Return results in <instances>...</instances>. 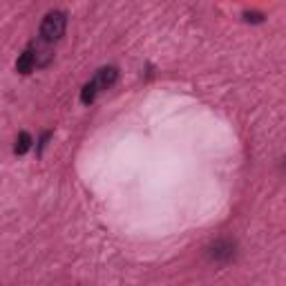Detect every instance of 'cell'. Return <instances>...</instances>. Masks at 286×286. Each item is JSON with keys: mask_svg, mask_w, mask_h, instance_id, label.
Returning <instances> with one entry per match:
<instances>
[{"mask_svg": "<svg viewBox=\"0 0 286 286\" xmlns=\"http://www.w3.org/2000/svg\"><path fill=\"white\" fill-rule=\"evenodd\" d=\"M65 27H67V14L61 12V9H54L43 18L40 23V40L43 43H56L63 38L65 34Z\"/></svg>", "mask_w": 286, "mask_h": 286, "instance_id": "cell-2", "label": "cell"}, {"mask_svg": "<svg viewBox=\"0 0 286 286\" xmlns=\"http://www.w3.org/2000/svg\"><path fill=\"white\" fill-rule=\"evenodd\" d=\"M246 16V20H248V23H262V20H264V16L262 14H244Z\"/></svg>", "mask_w": 286, "mask_h": 286, "instance_id": "cell-6", "label": "cell"}, {"mask_svg": "<svg viewBox=\"0 0 286 286\" xmlns=\"http://www.w3.org/2000/svg\"><path fill=\"white\" fill-rule=\"evenodd\" d=\"M50 137H52V132H45V134H43V137H40V143H38V152H43V148H45V145H47V141H50Z\"/></svg>", "mask_w": 286, "mask_h": 286, "instance_id": "cell-7", "label": "cell"}, {"mask_svg": "<svg viewBox=\"0 0 286 286\" xmlns=\"http://www.w3.org/2000/svg\"><path fill=\"white\" fill-rule=\"evenodd\" d=\"M208 257L213 262H230L235 257V241L230 239H219L208 248Z\"/></svg>", "mask_w": 286, "mask_h": 286, "instance_id": "cell-3", "label": "cell"}, {"mask_svg": "<svg viewBox=\"0 0 286 286\" xmlns=\"http://www.w3.org/2000/svg\"><path fill=\"white\" fill-rule=\"evenodd\" d=\"M34 67H38V61H36V45L31 43L29 47H25L23 54L18 56V61H16V72L29 74Z\"/></svg>", "mask_w": 286, "mask_h": 286, "instance_id": "cell-4", "label": "cell"}, {"mask_svg": "<svg viewBox=\"0 0 286 286\" xmlns=\"http://www.w3.org/2000/svg\"><path fill=\"white\" fill-rule=\"evenodd\" d=\"M116 78H118V69L116 67H101L99 72L94 74V78L83 85V90H80V103L90 105L92 101L96 99V94L107 90L110 85H114Z\"/></svg>", "mask_w": 286, "mask_h": 286, "instance_id": "cell-1", "label": "cell"}, {"mask_svg": "<svg viewBox=\"0 0 286 286\" xmlns=\"http://www.w3.org/2000/svg\"><path fill=\"white\" fill-rule=\"evenodd\" d=\"M29 148H31V134H29V132H20L18 139H16L14 152H16V154H25Z\"/></svg>", "mask_w": 286, "mask_h": 286, "instance_id": "cell-5", "label": "cell"}]
</instances>
